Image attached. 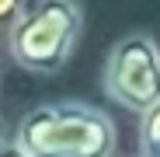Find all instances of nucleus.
Returning <instances> with one entry per match:
<instances>
[{
    "mask_svg": "<svg viewBox=\"0 0 160 157\" xmlns=\"http://www.w3.org/2000/svg\"><path fill=\"white\" fill-rule=\"evenodd\" d=\"M0 157H32V154L24 150V147H21L18 140H11L7 147H0Z\"/></svg>",
    "mask_w": 160,
    "mask_h": 157,
    "instance_id": "nucleus-6",
    "label": "nucleus"
},
{
    "mask_svg": "<svg viewBox=\"0 0 160 157\" xmlns=\"http://www.w3.org/2000/svg\"><path fill=\"white\" fill-rule=\"evenodd\" d=\"M11 140H7V126H4V115H0V147H7Z\"/></svg>",
    "mask_w": 160,
    "mask_h": 157,
    "instance_id": "nucleus-7",
    "label": "nucleus"
},
{
    "mask_svg": "<svg viewBox=\"0 0 160 157\" xmlns=\"http://www.w3.org/2000/svg\"><path fill=\"white\" fill-rule=\"evenodd\" d=\"M14 140L32 157H115L118 147L108 112L87 101H49L24 112Z\"/></svg>",
    "mask_w": 160,
    "mask_h": 157,
    "instance_id": "nucleus-1",
    "label": "nucleus"
},
{
    "mask_svg": "<svg viewBox=\"0 0 160 157\" xmlns=\"http://www.w3.org/2000/svg\"><path fill=\"white\" fill-rule=\"evenodd\" d=\"M101 84L108 101L118 108L146 115L160 105V45L146 32H132L118 39L104 60Z\"/></svg>",
    "mask_w": 160,
    "mask_h": 157,
    "instance_id": "nucleus-3",
    "label": "nucleus"
},
{
    "mask_svg": "<svg viewBox=\"0 0 160 157\" xmlns=\"http://www.w3.org/2000/svg\"><path fill=\"white\" fill-rule=\"evenodd\" d=\"M28 4H32V0H0V28L11 32L18 24V18L28 11Z\"/></svg>",
    "mask_w": 160,
    "mask_h": 157,
    "instance_id": "nucleus-5",
    "label": "nucleus"
},
{
    "mask_svg": "<svg viewBox=\"0 0 160 157\" xmlns=\"http://www.w3.org/2000/svg\"><path fill=\"white\" fill-rule=\"evenodd\" d=\"M84 39V11L77 0H32L7 32L11 60L28 73H59Z\"/></svg>",
    "mask_w": 160,
    "mask_h": 157,
    "instance_id": "nucleus-2",
    "label": "nucleus"
},
{
    "mask_svg": "<svg viewBox=\"0 0 160 157\" xmlns=\"http://www.w3.org/2000/svg\"><path fill=\"white\" fill-rule=\"evenodd\" d=\"M139 150L143 157H160V105L139 115Z\"/></svg>",
    "mask_w": 160,
    "mask_h": 157,
    "instance_id": "nucleus-4",
    "label": "nucleus"
}]
</instances>
